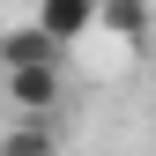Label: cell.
Here are the masks:
<instances>
[{
	"mask_svg": "<svg viewBox=\"0 0 156 156\" xmlns=\"http://www.w3.org/2000/svg\"><path fill=\"white\" fill-rule=\"evenodd\" d=\"M30 23L67 52V45H82V37L97 30V0H37V15H30Z\"/></svg>",
	"mask_w": 156,
	"mask_h": 156,
	"instance_id": "7a4b0ae2",
	"label": "cell"
},
{
	"mask_svg": "<svg viewBox=\"0 0 156 156\" xmlns=\"http://www.w3.org/2000/svg\"><path fill=\"white\" fill-rule=\"evenodd\" d=\"M0 67H60V45L37 23H15V30H0Z\"/></svg>",
	"mask_w": 156,
	"mask_h": 156,
	"instance_id": "3957f363",
	"label": "cell"
},
{
	"mask_svg": "<svg viewBox=\"0 0 156 156\" xmlns=\"http://www.w3.org/2000/svg\"><path fill=\"white\" fill-rule=\"evenodd\" d=\"M0 97H8L15 119H60L67 74H60V67H0Z\"/></svg>",
	"mask_w": 156,
	"mask_h": 156,
	"instance_id": "6da1fadb",
	"label": "cell"
},
{
	"mask_svg": "<svg viewBox=\"0 0 156 156\" xmlns=\"http://www.w3.org/2000/svg\"><path fill=\"white\" fill-rule=\"evenodd\" d=\"M0 156H60L52 119H0Z\"/></svg>",
	"mask_w": 156,
	"mask_h": 156,
	"instance_id": "5b68a950",
	"label": "cell"
},
{
	"mask_svg": "<svg viewBox=\"0 0 156 156\" xmlns=\"http://www.w3.org/2000/svg\"><path fill=\"white\" fill-rule=\"evenodd\" d=\"M97 30H112L119 45H149V0H97Z\"/></svg>",
	"mask_w": 156,
	"mask_h": 156,
	"instance_id": "277c9868",
	"label": "cell"
}]
</instances>
